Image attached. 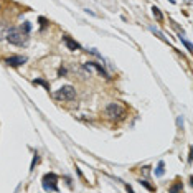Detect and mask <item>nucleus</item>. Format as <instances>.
<instances>
[{"mask_svg": "<svg viewBox=\"0 0 193 193\" xmlns=\"http://www.w3.org/2000/svg\"><path fill=\"white\" fill-rule=\"evenodd\" d=\"M5 36H7L8 43H12V45H15V46H22V45H25L28 33H25L22 28H10V30L7 31Z\"/></svg>", "mask_w": 193, "mask_h": 193, "instance_id": "obj_1", "label": "nucleus"}, {"mask_svg": "<svg viewBox=\"0 0 193 193\" xmlns=\"http://www.w3.org/2000/svg\"><path fill=\"white\" fill-rule=\"evenodd\" d=\"M124 114H126V109L119 102H109L106 106V116L109 119H121Z\"/></svg>", "mask_w": 193, "mask_h": 193, "instance_id": "obj_2", "label": "nucleus"}, {"mask_svg": "<svg viewBox=\"0 0 193 193\" xmlns=\"http://www.w3.org/2000/svg\"><path fill=\"white\" fill-rule=\"evenodd\" d=\"M55 97L58 101H73V99L76 97V89L73 86H69V84H68V86H63L55 92Z\"/></svg>", "mask_w": 193, "mask_h": 193, "instance_id": "obj_3", "label": "nucleus"}, {"mask_svg": "<svg viewBox=\"0 0 193 193\" xmlns=\"http://www.w3.org/2000/svg\"><path fill=\"white\" fill-rule=\"evenodd\" d=\"M56 182H58V177H56L55 173H46L45 177H43V180H41L43 188H45L46 192H58Z\"/></svg>", "mask_w": 193, "mask_h": 193, "instance_id": "obj_4", "label": "nucleus"}, {"mask_svg": "<svg viewBox=\"0 0 193 193\" xmlns=\"http://www.w3.org/2000/svg\"><path fill=\"white\" fill-rule=\"evenodd\" d=\"M5 63L8 65V66H13V68H17V66H22V65H25L26 63V56H10V58H7L5 60Z\"/></svg>", "mask_w": 193, "mask_h": 193, "instance_id": "obj_5", "label": "nucleus"}, {"mask_svg": "<svg viewBox=\"0 0 193 193\" xmlns=\"http://www.w3.org/2000/svg\"><path fill=\"white\" fill-rule=\"evenodd\" d=\"M63 41H65V45L68 46V50H71V51L81 50V45H79L78 41H74V40H73L71 36H68V35H63Z\"/></svg>", "mask_w": 193, "mask_h": 193, "instance_id": "obj_6", "label": "nucleus"}, {"mask_svg": "<svg viewBox=\"0 0 193 193\" xmlns=\"http://www.w3.org/2000/svg\"><path fill=\"white\" fill-rule=\"evenodd\" d=\"M86 68H96L97 71H99V74L104 78H111L109 74H107V71L104 69V68L101 66V65H97V63H92V61H89V63H86Z\"/></svg>", "mask_w": 193, "mask_h": 193, "instance_id": "obj_7", "label": "nucleus"}, {"mask_svg": "<svg viewBox=\"0 0 193 193\" xmlns=\"http://www.w3.org/2000/svg\"><path fill=\"white\" fill-rule=\"evenodd\" d=\"M155 177H163V173H165V163L162 162V160H160V162H158V165H157V168H155Z\"/></svg>", "mask_w": 193, "mask_h": 193, "instance_id": "obj_8", "label": "nucleus"}, {"mask_svg": "<svg viewBox=\"0 0 193 193\" xmlns=\"http://www.w3.org/2000/svg\"><path fill=\"white\" fill-rule=\"evenodd\" d=\"M152 13H153V17L157 18V22H160V23H162V22H163V15H162V12H160V8H158V7H155V5L152 7Z\"/></svg>", "mask_w": 193, "mask_h": 193, "instance_id": "obj_9", "label": "nucleus"}, {"mask_svg": "<svg viewBox=\"0 0 193 193\" xmlns=\"http://www.w3.org/2000/svg\"><path fill=\"white\" fill-rule=\"evenodd\" d=\"M150 31H152V33H153V35H155V36H158V38H160V40H162V41H165V43H168V40H167V38H165V36H163V33H160V31H158V30H155V26H150Z\"/></svg>", "mask_w": 193, "mask_h": 193, "instance_id": "obj_10", "label": "nucleus"}, {"mask_svg": "<svg viewBox=\"0 0 193 193\" xmlns=\"http://www.w3.org/2000/svg\"><path fill=\"white\" fill-rule=\"evenodd\" d=\"M178 38H180V41H182V45H185V48H187L188 51H190V53H192V50H193V46H192V43H190V41H187L185 40V38H183L182 35L178 36Z\"/></svg>", "mask_w": 193, "mask_h": 193, "instance_id": "obj_11", "label": "nucleus"}, {"mask_svg": "<svg viewBox=\"0 0 193 193\" xmlns=\"http://www.w3.org/2000/svg\"><path fill=\"white\" fill-rule=\"evenodd\" d=\"M22 30L25 31V33H30V30H31V25H30V22H25V23L22 25Z\"/></svg>", "mask_w": 193, "mask_h": 193, "instance_id": "obj_12", "label": "nucleus"}, {"mask_svg": "<svg viewBox=\"0 0 193 193\" xmlns=\"http://www.w3.org/2000/svg\"><path fill=\"white\" fill-rule=\"evenodd\" d=\"M182 183H177V185H173V187H170V192L172 193H175V192H180V190H182Z\"/></svg>", "mask_w": 193, "mask_h": 193, "instance_id": "obj_13", "label": "nucleus"}, {"mask_svg": "<svg viewBox=\"0 0 193 193\" xmlns=\"http://www.w3.org/2000/svg\"><path fill=\"white\" fill-rule=\"evenodd\" d=\"M140 185H144V187L147 188V190H153V187H152V185H149L147 180H140Z\"/></svg>", "mask_w": 193, "mask_h": 193, "instance_id": "obj_14", "label": "nucleus"}, {"mask_svg": "<svg viewBox=\"0 0 193 193\" xmlns=\"http://www.w3.org/2000/svg\"><path fill=\"white\" fill-rule=\"evenodd\" d=\"M35 84H41V86H45L46 89H48V84H46L45 81H41V79H36V81H35Z\"/></svg>", "mask_w": 193, "mask_h": 193, "instance_id": "obj_15", "label": "nucleus"}, {"mask_svg": "<svg viewBox=\"0 0 193 193\" xmlns=\"http://www.w3.org/2000/svg\"><path fill=\"white\" fill-rule=\"evenodd\" d=\"M40 22H41V26H46V20L43 18V17H40Z\"/></svg>", "mask_w": 193, "mask_h": 193, "instance_id": "obj_16", "label": "nucleus"}, {"mask_svg": "<svg viewBox=\"0 0 193 193\" xmlns=\"http://www.w3.org/2000/svg\"><path fill=\"white\" fill-rule=\"evenodd\" d=\"M168 2H170V3H175V0H168Z\"/></svg>", "mask_w": 193, "mask_h": 193, "instance_id": "obj_17", "label": "nucleus"}]
</instances>
